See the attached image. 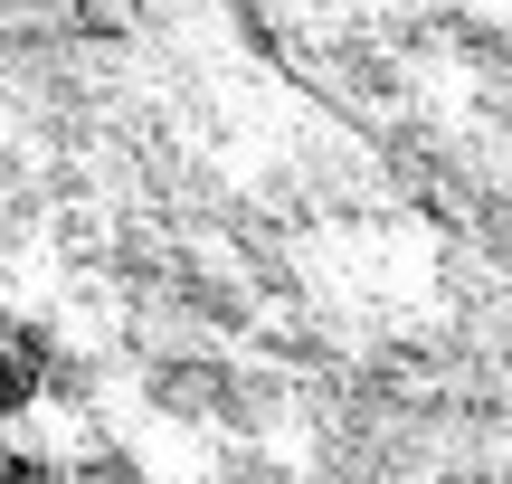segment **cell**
I'll return each instance as SVG.
<instances>
[{
    "instance_id": "cell-2",
    "label": "cell",
    "mask_w": 512,
    "mask_h": 484,
    "mask_svg": "<svg viewBox=\"0 0 512 484\" xmlns=\"http://www.w3.org/2000/svg\"><path fill=\"white\" fill-rule=\"evenodd\" d=\"M0 484H48V456L19 447V418H0Z\"/></svg>"
},
{
    "instance_id": "cell-1",
    "label": "cell",
    "mask_w": 512,
    "mask_h": 484,
    "mask_svg": "<svg viewBox=\"0 0 512 484\" xmlns=\"http://www.w3.org/2000/svg\"><path fill=\"white\" fill-rule=\"evenodd\" d=\"M48 380H57V352H48V333H38L29 314H10V304H0V418H29Z\"/></svg>"
}]
</instances>
